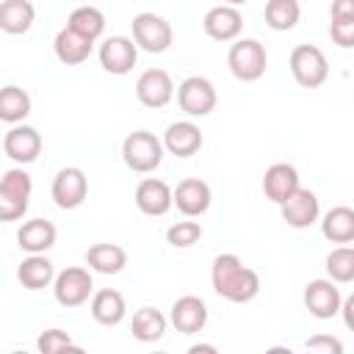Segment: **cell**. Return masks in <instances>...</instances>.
I'll return each instance as SVG.
<instances>
[{"instance_id":"1","label":"cell","mask_w":354,"mask_h":354,"mask_svg":"<svg viewBox=\"0 0 354 354\" xmlns=\"http://www.w3.org/2000/svg\"><path fill=\"white\" fill-rule=\"evenodd\" d=\"M210 285L221 299H227L232 304H246L260 293V274L254 268H249L238 254L224 252V254L213 257Z\"/></svg>"},{"instance_id":"2","label":"cell","mask_w":354,"mask_h":354,"mask_svg":"<svg viewBox=\"0 0 354 354\" xmlns=\"http://www.w3.org/2000/svg\"><path fill=\"white\" fill-rule=\"evenodd\" d=\"M163 141L149 130H133L122 141V160L136 174H149L163 163Z\"/></svg>"},{"instance_id":"3","label":"cell","mask_w":354,"mask_h":354,"mask_svg":"<svg viewBox=\"0 0 354 354\" xmlns=\"http://www.w3.org/2000/svg\"><path fill=\"white\" fill-rule=\"evenodd\" d=\"M33 180L22 166L8 169L0 177V221H19L28 213Z\"/></svg>"},{"instance_id":"4","label":"cell","mask_w":354,"mask_h":354,"mask_svg":"<svg viewBox=\"0 0 354 354\" xmlns=\"http://www.w3.org/2000/svg\"><path fill=\"white\" fill-rule=\"evenodd\" d=\"M227 66L238 80L254 83L266 75L268 53L257 39H235L230 53H227Z\"/></svg>"},{"instance_id":"5","label":"cell","mask_w":354,"mask_h":354,"mask_svg":"<svg viewBox=\"0 0 354 354\" xmlns=\"http://www.w3.org/2000/svg\"><path fill=\"white\" fill-rule=\"evenodd\" d=\"M290 75L301 88H318L329 77V61L315 44H296L288 58Z\"/></svg>"},{"instance_id":"6","label":"cell","mask_w":354,"mask_h":354,"mask_svg":"<svg viewBox=\"0 0 354 354\" xmlns=\"http://www.w3.org/2000/svg\"><path fill=\"white\" fill-rule=\"evenodd\" d=\"M130 25H133V41L144 53H155V55L166 53L171 47V41H174V30H171L169 19L155 14V11L136 14Z\"/></svg>"},{"instance_id":"7","label":"cell","mask_w":354,"mask_h":354,"mask_svg":"<svg viewBox=\"0 0 354 354\" xmlns=\"http://www.w3.org/2000/svg\"><path fill=\"white\" fill-rule=\"evenodd\" d=\"M94 293V277L91 268L83 266H69L55 274L53 279V296L61 307H80L91 299Z\"/></svg>"},{"instance_id":"8","label":"cell","mask_w":354,"mask_h":354,"mask_svg":"<svg viewBox=\"0 0 354 354\" xmlns=\"http://www.w3.org/2000/svg\"><path fill=\"white\" fill-rule=\"evenodd\" d=\"M216 86L202 75H191L177 86V105L188 116H207L216 111Z\"/></svg>"},{"instance_id":"9","label":"cell","mask_w":354,"mask_h":354,"mask_svg":"<svg viewBox=\"0 0 354 354\" xmlns=\"http://www.w3.org/2000/svg\"><path fill=\"white\" fill-rule=\"evenodd\" d=\"M301 301L307 307V313L318 321H329L337 315L340 310V301H343V293L337 288V282H332L329 277H321V279H310L304 285V293H301Z\"/></svg>"},{"instance_id":"10","label":"cell","mask_w":354,"mask_h":354,"mask_svg":"<svg viewBox=\"0 0 354 354\" xmlns=\"http://www.w3.org/2000/svg\"><path fill=\"white\" fill-rule=\"evenodd\" d=\"M53 202L61 207V210H75L86 202L88 196V177L80 166H64L55 177H53Z\"/></svg>"},{"instance_id":"11","label":"cell","mask_w":354,"mask_h":354,"mask_svg":"<svg viewBox=\"0 0 354 354\" xmlns=\"http://www.w3.org/2000/svg\"><path fill=\"white\" fill-rule=\"evenodd\" d=\"M210 202H213V191L199 177H185L177 183V188H171V207H177L185 218H196L207 213Z\"/></svg>"},{"instance_id":"12","label":"cell","mask_w":354,"mask_h":354,"mask_svg":"<svg viewBox=\"0 0 354 354\" xmlns=\"http://www.w3.org/2000/svg\"><path fill=\"white\" fill-rule=\"evenodd\" d=\"M279 213L282 221L293 230H307L321 218V202L315 196V191L310 188H296L285 202H279Z\"/></svg>"},{"instance_id":"13","label":"cell","mask_w":354,"mask_h":354,"mask_svg":"<svg viewBox=\"0 0 354 354\" xmlns=\"http://www.w3.org/2000/svg\"><path fill=\"white\" fill-rule=\"evenodd\" d=\"M136 97L144 108H166L174 100V80L166 69H144L136 80Z\"/></svg>"},{"instance_id":"14","label":"cell","mask_w":354,"mask_h":354,"mask_svg":"<svg viewBox=\"0 0 354 354\" xmlns=\"http://www.w3.org/2000/svg\"><path fill=\"white\" fill-rule=\"evenodd\" d=\"M41 133L30 124H11V130L3 136V152L17 163V166H28L41 155Z\"/></svg>"},{"instance_id":"15","label":"cell","mask_w":354,"mask_h":354,"mask_svg":"<svg viewBox=\"0 0 354 354\" xmlns=\"http://www.w3.org/2000/svg\"><path fill=\"white\" fill-rule=\"evenodd\" d=\"M100 66L108 75H127L138 61V47L130 36H108L100 44Z\"/></svg>"},{"instance_id":"16","label":"cell","mask_w":354,"mask_h":354,"mask_svg":"<svg viewBox=\"0 0 354 354\" xmlns=\"http://www.w3.org/2000/svg\"><path fill=\"white\" fill-rule=\"evenodd\" d=\"M169 324L180 335H196L207 326V304L199 296H180L169 310Z\"/></svg>"},{"instance_id":"17","label":"cell","mask_w":354,"mask_h":354,"mask_svg":"<svg viewBox=\"0 0 354 354\" xmlns=\"http://www.w3.org/2000/svg\"><path fill=\"white\" fill-rule=\"evenodd\" d=\"M163 149L169 155H177V158H191L202 149L205 144V136L199 130V124H194L191 119H183V122H171L163 133Z\"/></svg>"},{"instance_id":"18","label":"cell","mask_w":354,"mask_h":354,"mask_svg":"<svg viewBox=\"0 0 354 354\" xmlns=\"http://www.w3.org/2000/svg\"><path fill=\"white\" fill-rule=\"evenodd\" d=\"M202 28L213 41H235L241 36V30H243V17H241V11L235 6L221 3V6H213L205 14Z\"/></svg>"},{"instance_id":"19","label":"cell","mask_w":354,"mask_h":354,"mask_svg":"<svg viewBox=\"0 0 354 354\" xmlns=\"http://www.w3.org/2000/svg\"><path fill=\"white\" fill-rule=\"evenodd\" d=\"M136 207L144 213V216H166L171 210V188L169 183L158 180V177H144L138 185H136Z\"/></svg>"},{"instance_id":"20","label":"cell","mask_w":354,"mask_h":354,"mask_svg":"<svg viewBox=\"0 0 354 354\" xmlns=\"http://www.w3.org/2000/svg\"><path fill=\"white\" fill-rule=\"evenodd\" d=\"M55 238H58V230L53 221L47 218H30V221H22V227L17 230V246L28 254H44L55 246Z\"/></svg>"},{"instance_id":"21","label":"cell","mask_w":354,"mask_h":354,"mask_svg":"<svg viewBox=\"0 0 354 354\" xmlns=\"http://www.w3.org/2000/svg\"><path fill=\"white\" fill-rule=\"evenodd\" d=\"M299 185H301V180H299L296 166L282 163V160H279V163H271V166L266 169V174H263V194H266V199H271L274 205L285 202Z\"/></svg>"},{"instance_id":"22","label":"cell","mask_w":354,"mask_h":354,"mask_svg":"<svg viewBox=\"0 0 354 354\" xmlns=\"http://www.w3.org/2000/svg\"><path fill=\"white\" fill-rule=\"evenodd\" d=\"M88 313L97 324L102 326H116L124 321L127 315V304H124V296L113 288H102V290H94L91 293V301H88Z\"/></svg>"},{"instance_id":"23","label":"cell","mask_w":354,"mask_h":354,"mask_svg":"<svg viewBox=\"0 0 354 354\" xmlns=\"http://www.w3.org/2000/svg\"><path fill=\"white\" fill-rule=\"evenodd\" d=\"M91 47H94V41H88L86 36H80V33H75L72 28H61L58 33H55V39H53V53H55V58L64 64V66H77V64H83L88 55H91Z\"/></svg>"},{"instance_id":"24","label":"cell","mask_w":354,"mask_h":354,"mask_svg":"<svg viewBox=\"0 0 354 354\" xmlns=\"http://www.w3.org/2000/svg\"><path fill=\"white\" fill-rule=\"evenodd\" d=\"M36 19V6L30 0H3L0 3V30L8 36L28 33Z\"/></svg>"},{"instance_id":"25","label":"cell","mask_w":354,"mask_h":354,"mask_svg":"<svg viewBox=\"0 0 354 354\" xmlns=\"http://www.w3.org/2000/svg\"><path fill=\"white\" fill-rule=\"evenodd\" d=\"M83 260L97 274H119L127 266V252L119 243H91Z\"/></svg>"},{"instance_id":"26","label":"cell","mask_w":354,"mask_h":354,"mask_svg":"<svg viewBox=\"0 0 354 354\" xmlns=\"http://www.w3.org/2000/svg\"><path fill=\"white\" fill-rule=\"evenodd\" d=\"M17 279H19V285L28 288V290H41V288L53 285V279H55V266H53V260L44 257V254H28V257L19 263V268H17Z\"/></svg>"},{"instance_id":"27","label":"cell","mask_w":354,"mask_h":354,"mask_svg":"<svg viewBox=\"0 0 354 354\" xmlns=\"http://www.w3.org/2000/svg\"><path fill=\"white\" fill-rule=\"evenodd\" d=\"M321 232L332 243H351L354 241V210L348 205H335L321 218Z\"/></svg>"},{"instance_id":"28","label":"cell","mask_w":354,"mask_h":354,"mask_svg":"<svg viewBox=\"0 0 354 354\" xmlns=\"http://www.w3.org/2000/svg\"><path fill=\"white\" fill-rule=\"evenodd\" d=\"M166 326H169V318L160 310H155V307H138L133 313V321H130V332L141 343L160 340L166 335Z\"/></svg>"},{"instance_id":"29","label":"cell","mask_w":354,"mask_h":354,"mask_svg":"<svg viewBox=\"0 0 354 354\" xmlns=\"http://www.w3.org/2000/svg\"><path fill=\"white\" fill-rule=\"evenodd\" d=\"M30 94L19 86H3L0 88V122L6 124H19L30 113Z\"/></svg>"},{"instance_id":"30","label":"cell","mask_w":354,"mask_h":354,"mask_svg":"<svg viewBox=\"0 0 354 354\" xmlns=\"http://www.w3.org/2000/svg\"><path fill=\"white\" fill-rule=\"evenodd\" d=\"M66 28H72L75 33L86 36L88 41H97L102 33H105V14L97 8V6H77L69 19H66Z\"/></svg>"},{"instance_id":"31","label":"cell","mask_w":354,"mask_h":354,"mask_svg":"<svg viewBox=\"0 0 354 354\" xmlns=\"http://www.w3.org/2000/svg\"><path fill=\"white\" fill-rule=\"evenodd\" d=\"M263 17H266V25L271 30L285 33V30H293L299 25L301 6H299V0H268Z\"/></svg>"},{"instance_id":"32","label":"cell","mask_w":354,"mask_h":354,"mask_svg":"<svg viewBox=\"0 0 354 354\" xmlns=\"http://www.w3.org/2000/svg\"><path fill=\"white\" fill-rule=\"evenodd\" d=\"M326 274L337 285H348L354 279V249L351 246H337L326 254Z\"/></svg>"},{"instance_id":"33","label":"cell","mask_w":354,"mask_h":354,"mask_svg":"<svg viewBox=\"0 0 354 354\" xmlns=\"http://www.w3.org/2000/svg\"><path fill=\"white\" fill-rule=\"evenodd\" d=\"M199 238H202V224L194 221V218L177 221L166 230V243L174 246V249H188V246L199 243Z\"/></svg>"},{"instance_id":"34","label":"cell","mask_w":354,"mask_h":354,"mask_svg":"<svg viewBox=\"0 0 354 354\" xmlns=\"http://www.w3.org/2000/svg\"><path fill=\"white\" fill-rule=\"evenodd\" d=\"M36 348L41 354H58V351H80V346L72 343L69 332L53 326V329H44L39 337H36Z\"/></svg>"},{"instance_id":"35","label":"cell","mask_w":354,"mask_h":354,"mask_svg":"<svg viewBox=\"0 0 354 354\" xmlns=\"http://www.w3.org/2000/svg\"><path fill=\"white\" fill-rule=\"evenodd\" d=\"M329 36H332V41H335L337 47H343V50L354 47V19H332Z\"/></svg>"},{"instance_id":"36","label":"cell","mask_w":354,"mask_h":354,"mask_svg":"<svg viewBox=\"0 0 354 354\" xmlns=\"http://www.w3.org/2000/svg\"><path fill=\"white\" fill-rule=\"evenodd\" d=\"M307 351H324V354H343V343L332 335H313L304 340Z\"/></svg>"},{"instance_id":"37","label":"cell","mask_w":354,"mask_h":354,"mask_svg":"<svg viewBox=\"0 0 354 354\" xmlns=\"http://www.w3.org/2000/svg\"><path fill=\"white\" fill-rule=\"evenodd\" d=\"M329 17L332 19H354V0H332Z\"/></svg>"},{"instance_id":"38","label":"cell","mask_w":354,"mask_h":354,"mask_svg":"<svg viewBox=\"0 0 354 354\" xmlns=\"http://www.w3.org/2000/svg\"><path fill=\"white\" fill-rule=\"evenodd\" d=\"M351 310H354V296H346V299L340 301V310H337V313H343V321H346V326H348V329H354Z\"/></svg>"},{"instance_id":"39","label":"cell","mask_w":354,"mask_h":354,"mask_svg":"<svg viewBox=\"0 0 354 354\" xmlns=\"http://www.w3.org/2000/svg\"><path fill=\"white\" fill-rule=\"evenodd\" d=\"M199 351H207V354H216L218 348H216L213 343H194V346L188 348V354H199Z\"/></svg>"},{"instance_id":"40","label":"cell","mask_w":354,"mask_h":354,"mask_svg":"<svg viewBox=\"0 0 354 354\" xmlns=\"http://www.w3.org/2000/svg\"><path fill=\"white\" fill-rule=\"evenodd\" d=\"M224 3H227V6H235V8H238V6H246L249 0H224Z\"/></svg>"}]
</instances>
